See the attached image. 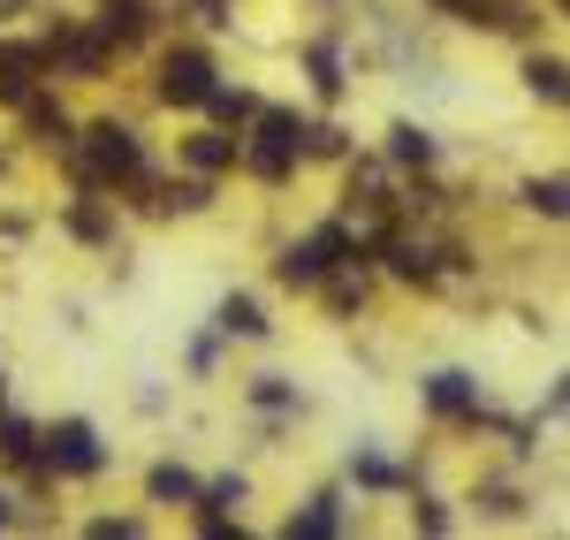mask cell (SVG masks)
<instances>
[{"label":"cell","instance_id":"obj_1","mask_svg":"<svg viewBox=\"0 0 570 540\" xmlns=\"http://www.w3.org/2000/svg\"><path fill=\"white\" fill-rule=\"evenodd\" d=\"M39 456H46V472H99L107 464V450H99V434H91L85 419H61L53 434H39Z\"/></svg>","mask_w":570,"mask_h":540},{"label":"cell","instance_id":"obj_2","mask_svg":"<svg viewBox=\"0 0 570 540\" xmlns=\"http://www.w3.org/2000/svg\"><path fill=\"white\" fill-rule=\"evenodd\" d=\"M343 252H351V228H320V236H305V244H289L274 274H282L289 289H305V282H320V274H335Z\"/></svg>","mask_w":570,"mask_h":540},{"label":"cell","instance_id":"obj_3","mask_svg":"<svg viewBox=\"0 0 570 540\" xmlns=\"http://www.w3.org/2000/svg\"><path fill=\"white\" fill-rule=\"evenodd\" d=\"M297 145H305V122L297 115H259V137H252V168L266 183H282L297 168Z\"/></svg>","mask_w":570,"mask_h":540},{"label":"cell","instance_id":"obj_4","mask_svg":"<svg viewBox=\"0 0 570 540\" xmlns=\"http://www.w3.org/2000/svg\"><path fill=\"white\" fill-rule=\"evenodd\" d=\"M85 153H91V176H107V183L145 176V153H137V137L122 130V122H99V130L85 137Z\"/></svg>","mask_w":570,"mask_h":540},{"label":"cell","instance_id":"obj_5","mask_svg":"<svg viewBox=\"0 0 570 540\" xmlns=\"http://www.w3.org/2000/svg\"><path fill=\"white\" fill-rule=\"evenodd\" d=\"M206 91H214V61H206L198 46H183V53L160 61V99H168V107H198Z\"/></svg>","mask_w":570,"mask_h":540},{"label":"cell","instance_id":"obj_6","mask_svg":"<svg viewBox=\"0 0 570 540\" xmlns=\"http://www.w3.org/2000/svg\"><path fill=\"white\" fill-rule=\"evenodd\" d=\"M137 31H145V0H107L99 8V39L107 46H130Z\"/></svg>","mask_w":570,"mask_h":540},{"label":"cell","instance_id":"obj_7","mask_svg":"<svg viewBox=\"0 0 570 540\" xmlns=\"http://www.w3.org/2000/svg\"><path fill=\"white\" fill-rule=\"evenodd\" d=\"M16 107H23V122H31L39 145H69V115H61V107H46V99H31V91H23Z\"/></svg>","mask_w":570,"mask_h":540},{"label":"cell","instance_id":"obj_8","mask_svg":"<svg viewBox=\"0 0 570 540\" xmlns=\"http://www.w3.org/2000/svg\"><path fill=\"white\" fill-rule=\"evenodd\" d=\"M46 53H31V46H16V53H0V99H23L31 91V77H39Z\"/></svg>","mask_w":570,"mask_h":540},{"label":"cell","instance_id":"obj_9","mask_svg":"<svg viewBox=\"0 0 570 540\" xmlns=\"http://www.w3.org/2000/svg\"><path fill=\"white\" fill-rule=\"evenodd\" d=\"M426 404H434V411H472L480 396H472L464 373H434V381H426Z\"/></svg>","mask_w":570,"mask_h":540},{"label":"cell","instance_id":"obj_10","mask_svg":"<svg viewBox=\"0 0 570 540\" xmlns=\"http://www.w3.org/2000/svg\"><path fill=\"white\" fill-rule=\"evenodd\" d=\"M327 533H335V495H320L312 510L289 518V540H327Z\"/></svg>","mask_w":570,"mask_h":540},{"label":"cell","instance_id":"obj_11","mask_svg":"<svg viewBox=\"0 0 570 540\" xmlns=\"http://www.w3.org/2000/svg\"><path fill=\"white\" fill-rule=\"evenodd\" d=\"M145 488H153V502H183V495H198V480H190L183 464H153V480H145Z\"/></svg>","mask_w":570,"mask_h":540},{"label":"cell","instance_id":"obj_12","mask_svg":"<svg viewBox=\"0 0 570 540\" xmlns=\"http://www.w3.org/2000/svg\"><path fill=\"white\" fill-rule=\"evenodd\" d=\"M389 137H395L389 153L403 160V168H426V160H434V137H426V130H411V122H403V130H389Z\"/></svg>","mask_w":570,"mask_h":540},{"label":"cell","instance_id":"obj_13","mask_svg":"<svg viewBox=\"0 0 570 540\" xmlns=\"http://www.w3.org/2000/svg\"><path fill=\"white\" fill-rule=\"evenodd\" d=\"M220 327H228V335H266V320H259L252 297H220Z\"/></svg>","mask_w":570,"mask_h":540},{"label":"cell","instance_id":"obj_14","mask_svg":"<svg viewBox=\"0 0 570 540\" xmlns=\"http://www.w3.org/2000/svg\"><path fill=\"white\" fill-rule=\"evenodd\" d=\"M61 61H69L77 77H99V69H107V39H69V46H61Z\"/></svg>","mask_w":570,"mask_h":540},{"label":"cell","instance_id":"obj_15","mask_svg":"<svg viewBox=\"0 0 570 540\" xmlns=\"http://www.w3.org/2000/svg\"><path fill=\"white\" fill-rule=\"evenodd\" d=\"M0 450L16 456V464H31V456H39V434H31L23 419H0Z\"/></svg>","mask_w":570,"mask_h":540},{"label":"cell","instance_id":"obj_16","mask_svg":"<svg viewBox=\"0 0 570 540\" xmlns=\"http://www.w3.org/2000/svg\"><path fill=\"white\" fill-rule=\"evenodd\" d=\"M389 259H395L403 282H426V274H434V252H419V244H389Z\"/></svg>","mask_w":570,"mask_h":540},{"label":"cell","instance_id":"obj_17","mask_svg":"<svg viewBox=\"0 0 570 540\" xmlns=\"http://www.w3.org/2000/svg\"><path fill=\"white\" fill-rule=\"evenodd\" d=\"M190 160H198V168H228L236 145H228V137H190Z\"/></svg>","mask_w":570,"mask_h":540},{"label":"cell","instance_id":"obj_18","mask_svg":"<svg viewBox=\"0 0 570 540\" xmlns=\"http://www.w3.org/2000/svg\"><path fill=\"white\" fill-rule=\"evenodd\" d=\"M206 107H214V115H220V122H244V115H252V91H206Z\"/></svg>","mask_w":570,"mask_h":540},{"label":"cell","instance_id":"obj_19","mask_svg":"<svg viewBox=\"0 0 570 540\" xmlns=\"http://www.w3.org/2000/svg\"><path fill=\"white\" fill-rule=\"evenodd\" d=\"M312 85H320V91H343V69H335V46H312Z\"/></svg>","mask_w":570,"mask_h":540},{"label":"cell","instance_id":"obj_20","mask_svg":"<svg viewBox=\"0 0 570 540\" xmlns=\"http://www.w3.org/2000/svg\"><path fill=\"white\" fill-rule=\"evenodd\" d=\"M525 206H540V214L556 222V214H563V183H556V176H548V183H525Z\"/></svg>","mask_w":570,"mask_h":540},{"label":"cell","instance_id":"obj_21","mask_svg":"<svg viewBox=\"0 0 570 540\" xmlns=\"http://www.w3.org/2000/svg\"><path fill=\"white\" fill-rule=\"evenodd\" d=\"M525 77H532V91H540V99H563V61H532Z\"/></svg>","mask_w":570,"mask_h":540},{"label":"cell","instance_id":"obj_22","mask_svg":"<svg viewBox=\"0 0 570 540\" xmlns=\"http://www.w3.org/2000/svg\"><path fill=\"white\" fill-rule=\"evenodd\" d=\"M252 396H259L266 411H289V404H297V396H289V389H282V381H259V389H252Z\"/></svg>","mask_w":570,"mask_h":540},{"label":"cell","instance_id":"obj_23","mask_svg":"<svg viewBox=\"0 0 570 540\" xmlns=\"http://www.w3.org/2000/svg\"><path fill=\"white\" fill-rule=\"evenodd\" d=\"M0 526H8V495H0Z\"/></svg>","mask_w":570,"mask_h":540},{"label":"cell","instance_id":"obj_24","mask_svg":"<svg viewBox=\"0 0 570 540\" xmlns=\"http://www.w3.org/2000/svg\"><path fill=\"white\" fill-rule=\"evenodd\" d=\"M441 8H464V0H441Z\"/></svg>","mask_w":570,"mask_h":540}]
</instances>
